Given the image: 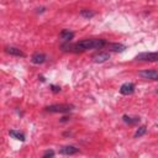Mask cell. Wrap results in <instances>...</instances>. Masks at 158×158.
I'll return each mask as SVG.
<instances>
[{
  "instance_id": "obj_1",
  "label": "cell",
  "mask_w": 158,
  "mask_h": 158,
  "mask_svg": "<svg viewBox=\"0 0 158 158\" xmlns=\"http://www.w3.org/2000/svg\"><path fill=\"white\" fill-rule=\"evenodd\" d=\"M107 43L105 40L102 38H88V40H83L79 41L74 44H63L62 48H64L65 51H73V52H84L88 49H99L105 47Z\"/></svg>"
},
{
  "instance_id": "obj_2",
  "label": "cell",
  "mask_w": 158,
  "mask_h": 158,
  "mask_svg": "<svg viewBox=\"0 0 158 158\" xmlns=\"http://www.w3.org/2000/svg\"><path fill=\"white\" fill-rule=\"evenodd\" d=\"M74 109V105L72 104H53L46 107L47 111L49 112H59V114H64V112H69Z\"/></svg>"
},
{
  "instance_id": "obj_3",
  "label": "cell",
  "mask_w": 158,
  "mask_h": 158,
  "mask_svg": "<svg viewBox=\"0 0 158 158\" xmlns=\"http://www.w3.org/2000/svg\"><path fill=\"white\" fill-rule=\"evenodd\" d=\"M136 60L143 62H157L158 60V52H142L135 57Z\"/></svg>"
},
{
  "instance_id": "obj_4",
  "label": "cell",
  "mask_w": 158,
  "mask_h": 158,
  "mask_svg": "<svg viewBox=\"0 0 158 158\" xmlns=\"http://www.w3.org/2000/svg\"><path fill=\"white\" fill-rule=\"evenodd\" d=\"M138 75L143 79H147V80H158V70H153V69L139 70Z\"/></svg>"
},
{
  "instance_id": "obj_5",
  "label": "cell",
  "mask_w": 158,
  "mask_h": 158,
  "mask_svg": "<svg viewBox=\"0 0 158 158\" xmlns=\"http://www.w3.org/2000/svg\"><path fill=\"white\" fill-rule=\"evenodd\" d=\"M135 84L133 83H123L121 86H120V93L122 95H131L135 93Z\"/></svg>"
},
{
  "instance_id": "obj_6",
  "label": "cell",
  "mask_w": 158,
  "mask_h": 158,
  "mask_svg": "<svg viewBox=\"0 0 158 158\" xmlns=\"http://www.w3.org/2000/svg\"><path fill=\"white\" fill-rule=\"evenodd\" d=\"M78 152H79V148H77L75 146H64L59 149V153L64 154V156H72V154H75Z\"/></svg>"
},
{
  "instance_id": "obj_7",
  "label": "cell",
  "mask_w": 158,
  "mask_h": 158,
  "mask_svg": "<svg viewBox=\"0 0 158 158\" xmlns=\"http://www.w3.org/2000/svg\"><path fill=\"white\" fill-rule=\"evenodd\" d=\"M109 58H110V53H107V52H99V53H96V54L93 57V60H94L95 63H104V62H106Z\"/></svg>"
},
{
  "instance_id": "obj_8",
  "label": "cell",
  "mask_w": 158,
  "mask_h": 158,
  "mask_svg": "<svg viewBox=\"0 0 158 158\" xmlns=\"http://www.w3.org/2000/svg\"><path fill=\"white\" fill-rule=\"evenodd\" d=\"M59 38H60L63 42L68 43V42H70V41L74 38V32H72V31H69V30H63V31L59 33Z\"/></svg>"
},
{
  "instance_id": "obj_9",
  "label": "cell",
  "mask_w": 158,
  "mask_h": 158,
  "mask_svg": "<svg viewBox=\"0 0 158 158\" xmlns=\"http://www.w3.org/2000/svg\"><path fill=\"white\" fill-rule=\"evenodd\" d=\"M46 59H47V57H46L44 53H35L31 57V62L33 64H42V63L46 62Z\"/></svg>"
},
{
  "instance_id": "obj_10",
  "label": "cell",
  "mask_w": 158,
  "mask_h": 158,
  "mask_svg": "<svg viewBox=\"0 0 158 158\" xmlns=\"http://www.w3.org/2000/svg\"><path fill=\"white\" fill-rule=\"evenodd\" d=\"M5 52L9 54H12V56H16V57H25V53L17 47H11V46L5 47Z\"/></svg>"
},
{
  "instance_id": "obj_11",
  "label": "cell",
  "mask_w": 158,
  "mask_h": 158,
  "mask_svg": "<svg viewBox=\"0 0 158 158\" xmlns=\"http://www.w3.org/2000/svg\"><path fill=\"white\" fill-rule=\"evenodd\" d=\"M122 120H123V122H126L128 125H136L141 121V118L138 116H128V115H123Z\"/></svg>"
},
{
  "instance_id": "obj_12",
  "label": "cell",
  "mask_w": 158,
  "mask_h": 158,
  "mask_svg": "<svg viewBox=\"0 0 158 158\" xmlns=\"http://www.w3.org/2000/svg\"><path fill=\"white\" fill-rule=\"evenodd\" d=\"M106 46L109 47V49H111L114 52H123L126 49V46L125 44H121V43H109Z\"/></svg>"
},
{
  "instance_id": "obj_13",
  "label": "cell",
  "mask_w": 158,
  "mask_h": 158,
  "mask_svg": "<svg viewBox=\"0 0 158 158\" xmlns=\"http://www.w3.org/2000/svg\"><path fill=\"white\" fill-rule=\"evenodd\" d=\"M9 133H10V136H11L12 138H15V139H19V141H21V142L25 141V136H23V133L19 132V131H16V130H10Z\"/></svg>"
},
{
  "instance_id": "obj_14",
  "label": "cell",
  "mask_w": 158,
  "mask_h": 158,
  "mask_svg": "<svg viewBox=\"0 0 158 158\" xmlns=\"http://www.w3.org/2000/svg\"><path fill=\"white\" fill-rule=\"evenodd\" d=\"M80 16H83L84 19H91L93 16H95V12L89 10V9H84L80 11Z\"/></svg>"
},
{
  "instance_id": "obj_15",
  "label": "cell",
  "mask_w": 158,
  "mask_h": 158,
  "mask_svg": "<svg viewBox=\"0 0 158 158\" xmlns=\"http://www.w3.org/2000/svg\"><path fill=\"white\" fill-rule=\"evenodd\" d=\"M147 132V127L146 126H139L138 128H137V131L135 132V138H138V137H141V136H143L144 133Z\"/></svg>"
},
{
  "instance_id": "obj_16",
  "label": "cell",
  "mask_w": 158,
  "mask_h": 158,
  "mask_svg": "<svg viewBox=\"0 0 158 158\" xmlns=\"http://www.w3.org/2000/svg\"><path fill=\"white\" fill-rule=\"evenodd\" d=\"M51 89H52V91L54 94H57V93L60 91V86H58V85H51Z\"/></svg>"
},
{
  "instance_id": "obj_17",
  "label": "cell",
  "mask_w": 158,
  "mask_h": 158,
  "mask_svg": "<svg viewBox=\"0 0 158 158\" xmlns=\"http://www.w3.org/2000/svg\"><path fill=\"white\" fill-rule=\"evenodd\" d=\"M54 156V151H47L44 154H43V158H47V157H53Z\"/></svg>"
},
{
  "instance_id": "obj_18",
  "label": "cell",
  "mask_w": 158,
  "mask_h": 158,
  "mask_svg": "<svg viewBox=\"0 0 158 158\" xmlns=\"http://www.w3.org/2000/svg\"><path fill=\"white\" fill-rule=\"evenodd\" d=\"M64 121H68V117H63L62 118V122H64Z\"/></svg>"
},
{
  "instance_id": "obj_19",
  "label": "cell",
  "mask_w": 158,
  "mask_h": 158,
  "mask_svg": "<svg viewBox=\"0 0 158 158\" xmlns=\"http://www.w3.org/2000/svg\"><path fill=\"white\" fill-rule=\"evenodd\" d=\"M157 93H158V90H157Z\"/></svg>"
}]
</instances>
